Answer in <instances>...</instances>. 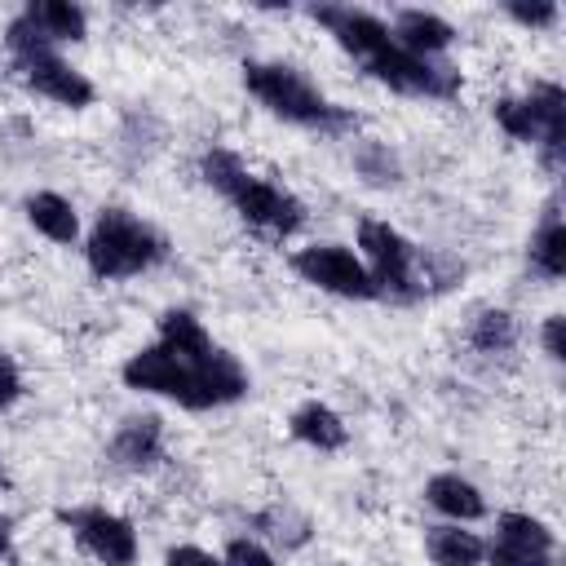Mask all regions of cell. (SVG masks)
Returning <instances> with one entry per match:
<instances>
[{
	"mask_svg": "<svg viewBox=\"0 0 566 566\" xmlns=\"http://www.w3.org/2000/svg\"><path fill=\"white\" fill-rule=\"evenodd\" d=\"M22 13L40 27V35L57 49V44H80L88 35V13L84 4H71V0H31L22 4Z\"/></svg>",
	"mask_w": 566,
	"mask_h": 566,
	"instance_id": "cell-21",
	"label": "cell"
},
{
	"mask_svg": "<svg viewBox=\"0 0 566 566\" xmlns=\"http://www.w3.org/2000/svg\"><path fill=\"white\" fill-rule=\"evenodd\" d=\"M469 345L478 354H486V358L509 354L517 345V318L509 310H500V305H482L473 314V323H469Z\"/></svg>",
	"mask_w": 566,
	"mask_h": 566,
	"instance_id": "cell-23",
	"label": "cell"
},
{
	"mask_svg": "<svg viewBox=\"0 0 566 566\" xmlns=\"http://www.w3.org/2000/svg\"><path fill=\"white\" fill-rule=\"evenodd\" d=\"M248 172V164H243V155L239 150H230V146H208L203 155H199V177L226 199L230 190H234V181Z\"/></svg>",
	"mask_w": 566,
	"mask_h": 566,
	"instance_id": "cell-25",
	"label": "cell"
},
{
	"mask_svg": "<svg viewBox=\"0 0 566 566\" xmlns=\"http://www.w3.org/2000/svg\"><path fill=\"white\" fill-rule=\"evenodd\" d=\"M164 566H221V553H208L199 544H172L164 553Z\"/></svg>",
	"mask_w": 566,
	"mask_h": 566,
	"instance_id": "cell-29",
	"label": "cell"
},
{
	"mask_svg": "<svg viewBox=\"0 0 566 566\" xmlns=\"http://www.w3.org/2000/svg\"><path fill=\"white\" fill-rule=\"evenodd\" d=\"M226 203L239 212V221L248 230H256L261 239H274V243L292 239L305 226V203L287 186H279L270 177H256L252 168L234 181V190L226 195Z\"/></svg>",
	"mask_w": 566,
	"mask_h": 566,
	"instance_id": "cell-5",
	"label": "cell"
},
{
	"mask_svg": "<svg viewBox=\"0 0 566 566\" xmlns=\"http://www.w3.org/2000/svg\"><path fill=\"white\" fill-rule=\"evenodd\" d=\"M562 327H566V318H562V314H548V318H544V327H539V345H544L548 363H566V340H562Z\"/></svg>",
	"mask_w": 566,
	"mask_h": 566,
	"instance_id": "cell-31",
	"label": "cell"
},
{
	"mask_svg": "<svg viewBox=\"0 0 566 566\" xmlns=\"http://www.w3.org/2000/svg\"><path fill=\"white\" fill-rule=\"evenodd\" d=\"M0 562H13V522L0 517Z\"/></svg>",
	"mask_w": 566,
	"mask_h": 566,
	"instance_id": "cell-32",
	"label": "cell"
},
{
	"mask_svg": "<svg viewBox=\"0 0 566 566\" xmlns=\"http://www.w3.org/2000/svg\"><path fill=\"white\" fill-rule=\"evenodd\" d=\"M57 522L71 531V539L102 566H133L142 544H137V531L124 513L106 509V504H75V509H62Z\"/></svg>",
	"mask_w": 566,
	"mask_h": 566,
	"instance_id": "cell-7",
	"label": "cell"
},
{
	"mask_svg": "<svg viewBox=\"0 0 566 566\" xmlns=\"http://www.w3.org/2000/svg\"><path fill=\"white\" fill-rule=\"evenodd\" d=\"M526 261H531V270H535L539 279H548V283H557V279L566 274V226H562V208H557V203H548L544 217H539V226L531 230Z\"/></svg>",
	"mask_w": 566,
	"mask_h": 566,
	"instance_id": "cell-20",
	"label": "cell"
},
{
	"mask_svg": "<svg viewBox=\"0 0 566 566\" xmlns=\"http://www.w3.org/2000/svg\"><path fill=\"white\" fill-rule=\"evenodd\" d=\"M18 398H22V371H18V363L0 349V411H9Z\"/></svg>",
	"mask_w": 566,
	"mask_h": 566,
	"instance_id": "cell-30",
	"label": "cell"
},
{
	"mask_svg": "<svg viewBox=\"0 0 566 566\" xmlns=\"http://www.w3.org/2000/svg\"><path fill=\"white\" fill-rule=\"evenodd\" d=\"M504 18L517 22V27H526V31H553L562 22V9L553 0H535V4L513 0V4H504Z\"/></svg>",
	"mask_w": 566,
	"mask_h": 566,
	"instance_id": "cell-28",
	"label": "cell"
},
{
	"mask_svg": "<svg viewBox=\"0 0 566 566\" xmlns=\"http://www.w3.org/2000/svg\"><path fill=\"white\" fill-rule=\"evenodd\" d=\"M557 531L522 509H504L495 517V535L486 539V566H553Z\"/></svg>",
	"mask_w": 566,
	"mask_h": 566,
	"instance_id": "cell-8",
	"label": "cell"
},
{
	"mask_svg": "<svg viewBox=\"0 0 566 566\" xmlns=\"http://www.w3.org/2000/svg\"><path fill=\"white\" fill-rule=\"evenodd\" d=\"M424 553L433 566H482L486 562V539L460 522H438L424 531Z\"/></svg>",
	"mask_w": 566,
	"mask_h": 566,
	"instance_id": "cell-19",
	"label": "cell"
},
{
	"mask_svg": "<svg viewBox=\"0 0 566 566\" xmlns=\"http://www.w3.org/2000/svg\"><path fill=\"white\" fill-rule=\"evenodd\" d=\"M363 71H367L376 84H385V88H394V93H402V97L451 102V97L464 88V75H460L455 62H447V57H420V53H407V49H398V44H389L385 53H376L371 62H363Z\"/></svg>",
	"mask_w": 566,
	"mask_h": 566,
	"instance_id": "cell-4",
	"label": "cell"
},
{
	"mask_svg": "<svg viewBox=\"0 0 566 566\" xmlns=\"http://www.w3.org/2000/svg\"><path fill=\"white\" fill-rule=\"evenodd\" d=\"M389 40L420 57H442L455 44V27L433 9H398L389 22Z\"/></svg>",
	"mask_w": 566,
	"mask_h": 566,
	"instance_id": "cell-15",
	"label": "cell"
},
{
	"mask_svg": "<svg viewBox=\"0 0 566 566\" xmlns=\"http://www.w3.org/2000/svg\"><path fill=\"white\" fill-rule=\"evenodd\" d=\"M358 256H363L371 283L380 287V296H389V301H420V296L447 292L464 274L460 261L411 243L385 217H363L358 221Z\"/></svg>",
	"mask_w": 566,
	"mask_h": 566,
	"instance_id": "cell-1",
	"label": "cell"
},
{
	"mask_svg": "<svg viewBox=\"0 0 566 566\" xmlns=\"http://www.w3.org/2000/svg\"><path fill=\"white\" fill-rule=\"evenodd\" d=\"M22 217H27V226H31L35 234H44V239L57 243V248H75L80 234H84L75 203H71L66 195H57V190H31V195L22 199Z\"/></svg>",
	"mask_w": 566,
	"mask_h": 566,
	"instance_id": "cell-17",
	"label": "cell"
},
{
	"mask_svg": "<svg viewBox=\"0 0 566 566\" xmlns=\"http://www.w3.org/2000/svg\"><path fill=\"white\" fill-rule=\"evenodd\" d=\"M491 119L500 124L504 137H513V142H522V146H535V142H539V124H535V111H531L526 93L495 97V102H491Z\"/></svg>",
	"mask_w": 566,
	"mask_h": 566,
	"instance_id": "cell-24",
	"label": "cell"
},
{
	"mask_svg": "<svg viewBox=\"0 0 566 566\" xmlns=\"http://www.w3.org/2000/svg\"><path fill=\"white\" fill-rule=\"evenodd\" d=\"M221 566H279V557L256 535H230L221 548Z\"/></svg>",
	"mask_w": 566,
	"mask_h": 566,
	"instance_id": "cell-27",
	"label": "cell"
},
{
	"mask_svg": "<svg viewBox=\"0 0 566 566\" xmlns=\"http://www.w3.org/2000/svg\"><path fill=\"white\" fill-rule=\"evenodd\" d=\"M354 168L371 181V186H398L402 181V164L385 142H358L354 150Z\"/></svg>",
	"mask_w": 566,
	"mask_h": 566,
	"instance_id": "cell-26",
	"label": "cell"
},
{
	"mask_svg": "<svg viewBox=\"0 0 566 566\" xmlns=\"http://www.w3.org/2000/svg\"><path fill=\"white\" fill-rule=\"evenodd\" d=\"M292 274L327 296H340V301H380V287L371 283L363 256L345 243H310V248H296L287 256Z\"/></svg>",
	"mask_w": 566,
	"mask_h": 566,
	"instance_id": "cell-6",
	"label": "cell"
},
{
	"mask_svg": "<svg viewBox=\"0 0 566 566\" xmlns=\"http://www.w3.org/2000/svg\"><path fill=\"white\" fill-rule=\"evenodd\" d=\"M119 380L137 394H150V398H168L177 407H186L190 398V367L181 358H172L164 345H142L124 358L119 367Z\"/></svg>",
	"mask_w": 566,
	"mask_h": 566,
	"instance_id": "cell-11",
	"label": "cell"
},
{
	"mask_svg": "<svg viewBox=\"0 0 566 566\" xmlns=\"http://www.w3.org/2000/svg\"><path fill=\"white\" fill-rule=\"evenodd\" d=\"M305 18L318 22L354 62H371L376 53H385L394 44L389 40V22L367 13V9H354V4H310Z\"/></svg>",
	"mask_w": 566,
	"mask_h": 566,
	"instance_id": "cell-10",
	"label": "cell"
},
{
	"mask_svg": "<svg viewBox=\"0 0 566 566\" xmlns=\"http://www.w3.org/2000/svg\"><path fill=\"white\" fill-rule=\"evenodd\" d=\"M287 433H292V442H301V447H310V451H318V455H332V451H340V447L349 442L345 416H340L336 407H327L323 398L296 402L292 416H287Z\"/></svg>",
	"mask_w": 566,
	"mask_h": 566,
	"instance_id": "cell-14",
	"label": "cell"
},
{
	"mask_svg": "<svg viewBox=\"0 0 566 566\" xmlns=\"http://www.w3.org/2000/svg\"><path fill=\"white\" fill-rule=\"evenodd\" d=\"M155 345H164V349H168L172 358H181L186 367H199V363H203V358H212V349H217L212 332H208L190 310H181V305H172V310H164V314H159Z\"/></svg>",
	"mask_w": 566,
	"mask_h": 566,
	"instance_id": "cell-18",
	"label": "cell"
},
{
	"mask_svg": "<svg viewBox=\"0 0 566 566\" xmlns=\"http://www.w3.org/2000/svg\"><path fill=\"white\" fill-rule=\"evenodd\" d=\"M243 88L283 124H296V128H310V133H349L358 128V119L336 106L301 66L292 62H274V57H252L243 62Z\"/></svg>",
	"mask_w": 566,
	"mask_h": 566,
	"instance_id": "cell-2",
	"label": "cell"
},
{
	"mask_svg": "<svg viewBox=\"0 0 566 566\" xmlns=\"http://www.w3.org/2000/svg\"><path fill=\"white\" fill-rule=\"evenodd\" d=\"M111 460L128 473H146L164 460V424L159 416H124L111 433Z\"/></svg>",
	"mask_w": 566,
	"mask_h": 566,
	"instance_id": "cell-13",
	"label": "cell"
},
{
	"mask_svg": "<svg viewBox=\"0 0 566 566\" xmlns=\"http://www.w3.org/2000/svg\"><path fill=\"white\" fill-rule=\"evenodd\" d=\"M252 531H256V539H270L279 548H305L310 535H314L310 517L292 504H270V509L252 513Z\"/></svg>",
	"mask_w": 566,
	"mask_h": 566,
	"instance_id": "cell-22",
	"label": "cell"
},
{
	"mask_svg": "<svg viewBox=\"0 0 566 566\" xmlns=\"http://www.w3.org/2000/svg\"><path fill=\"white\" fill-rule=\"evenodd\" d=\"M9 66H13V75H18L22 88H31L35 97H49L53 106L84 111V106H93V97H97L93 80H88L80 66H71L57 49H49V53H31V57L9 62Z\"/></svg>",
	"mask_w": 566,
	"mask_h": 566,
	"instance_id": "cell-9",
	"label": "cell"
},
{
	"mask_svg": "<svg viewBox=\"0 0 566 566\" xmlns=\"http://www.w3.org/2000/svg\"><path fill=\"white\" fill-rule=\"evenodd\" d=\"M424 504H429L433 513H442L447 522H460V526L486 517V495H482V486L469 482V478L455 473V469H442V473H433V478L424 482Z\"/></svg>",
	"mask_w": 566,
	"mask_h": 566,
	"instance_id": "cell-16",
	"label": "cell"
},
{
	"mask_svg": "<svg viewBox=\"0 0 566 566\" xmlns=\"http://www.w3.org/2000/svg\"><path fill=\"white\" fill-rule=\"evenodd\" d=\"M168 261V239L133 208L106 203L84 234V265L97 283H124Z\"/></svg>",
	"mask_w": 566,
	"mask_h": 566,
	"instance_id": "cell-3",
	"label": "cell"
},
{
	"mask_svg": "<svg viewBox=\"0 0 566 566\" xmlns=\"http://www.w3.org/2000/svg\"><path fill=\"white\" fill-rule=\"evenodd\" d=\"M526 102L535 111V124H539V142H535V155L539 164L557 177L562 172V155H566V93L557 80H535L526 88Z\"/></svg>",
	"mask_w": 566,
	"mask_h": 566,
	"instance_id": "cell-12",
	"label": "cell"
}]
</instances>
